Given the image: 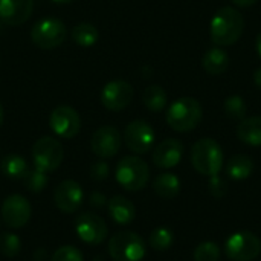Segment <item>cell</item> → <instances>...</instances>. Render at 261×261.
Masks as SVG:
<instances>
[{
    "label": "cell",
    "mask_w": 261,
    "mask_h": 261,
    "mask_svg": "<svg viewBox=\"0 0 261 261\" xmlns=\"http://www.w3.org/2000/svg\"><path fill=\"white\" fill-rule=\"evenodd\" d=\"M245 31V18L242 12H239L232 6L220 8L213 20L210 28V35L214 44L217 46H232L239 41Z\"/></svg>",
    "instance_id": "6da1fadb"
},
{
    "label": "cell",
    "mask_w": 261,
    "mask_h": 261,
    "mask_svg": "<svg viewBox=\"0 0 261 261\" xmlns=\"http://www.w3.org/2000/svg\"><path fill=\"white\" fill-rule=\"evenodd\" d=\"M203 116L202 104L191 96H182L176 99L167 110V124L179 133L194 130Z\"/></svg>",
    "instance_id": "7a4b0ae2"
},
{
    "label": "cell",
    "mask_w": 261,
    "mask_h": 261,
    "mask_svg": "<svg viewBox=\"0 0 261 261\" xmlns=\"http://www.w3.org/2000/svg\"><path fill=\"white\" fill-rule=\"evenodd\" d=\"M223 150L217 141L211 138L199 139L191 148V164L194 170L203 176H216L223 168Z\"/></svg>",
    "instance_id": "3957f363"
},
{
    "label": "cell",
    "mask_w": 261,
    "mask_h": 261,
    "mask_svg": "<svg viewBox=\"0 0 261 261\" xmlns=\"http://www.w3.org/2000/svg\"><path fill=\"white\" fill-rule=\"evenodd\" d=\"M116 182L127 191H141L150 180V168L145 161L138 156L122 158L115 171Z\"/></svg>",
    "instance_id": "277c9868"
},
{
    "label": "cell",
    "mask_w": 261,
    "mask_h": 261,
    "mask_svg": "<svg viewBox=\"0 0 261 261\" xmlns=\"http://www.w3.org/2000/svg\"><path fill=\"white\" fill-rule=\"evenodd\" d=\"M109 255L113 261H142L147 254L144 239L133 231H121L109 240Z\"/></svg>",
    "instance_id": "5b68a950"
},
{
    "label": "cell",
    "mask_w": 261,
    "mask_h": 261,
    "mask_svg": "<svg viewBox=\"0 0 261 261\" xmlns=\"http://www.w3.org/2000/svg\"><path fill=\"white\" fill-rule=\"evenodd\" d=\"M66 35H67V31H66L64 23L52 17L37 21L31 29L32 43L43 50H52L58 47L66 40Z\"/></svg>",
    "instance_id": "8992f818"
},
{
    "label": "cell",
    "mask_w": 261,
    "mask_h": 261,
    "mask_svg": "<svg viewBox=\"0 0 261 261\" xmlns=\"http://www.w3.org/2000/svg\"><path fill=\"white\" fill-rule=\"evenodd\" d=\"M63 147L61 144L52 136L40 138L32 147V161L37 170L43 173L55 171L63 162Z\"/></svg>",
    "instance_id": "52a82bcc"
},
{
    "label": "cell",
    "mask_w": 261,
    "mask_h": 261,
    "mask_svg": "<svg viewBox=\"0 0 261 261\" xmlns=\"http://www.w3.org/2000/svg\"><path fill=\"white\" fill-rule=\"evenodd\" d=\"M261 252V240L249 231L232 234L225 243V254L231 261H252Z\"/></svg>",
    "instance_id": "ba28073f"
},
{
    "label": "cell",
    "mask_w": 261,
    "mask_h": 261,
    "mask_svg": "<svg viewBox=\"0 0 261 261\" xmlns=\"http://www.w3.org/2000/svg\"><path fill=\"white\" fill-rule=\"evenodd\" d=\"M75 232L78 239L87 245H101L109 234L107 223L95 213H83L75 219Z\"/></svg>",
    "instance_id": "9c48e42d"
},
{
    "label": "cell",
    "mask_w": 261,
    "mask_h": 261,
    "mask_svg": "<svg viewBox=\"0 0 261 261\" xmlns=\"http://www.w3.org/2000/svg\"><path fill=\"white\" fill-rule=\"evenodd\" d=\"M154 139L153 127L144 119L132 121L124 130V142L127 148L135 154L148 153L154 145Z\"/></svg>",
    "instance_id": "30bf717a"
},
{
    "label": "cell",
    "mask_w": 261,
    "mask_h": 261,
    "mask_svg": "<svg viewBox=\"0 0 261 261\" xmlns=\"http://www.w3.org/2000/svg\"><path fill=\"white\" fill-rule=\"evenodd\" d=\"M49 125L57 136L63 139H72L80 133L81 119L73 107L58 106L52 110L49 116Z\"/></svg>",
    "instance_id": "8fae6325"
},
{
    "label": "cell",
    "mask_w": 261,
    "mask_h": 261,
    "mask_svg": "<svg viewBox=\"0 0 261 261\" xmlns=\"http://www.w3.org/2000/svg\"><path fill=\"white\" fill-rule=\"evenodd\" d=\"M32 214V208L26 197L20 194L8 196L2 203V220L9 229L23 228Z\"/></svg>",
    "instance_id": "7c38bea8"
},
{
    "label": "cell",
    "mask_w": 261,
    "mask_h": 261,
    "mask_svg": "<svg viewBox=\"0 0 261 261\" xmlns=\"http://www.w3.org/2000/svg\"><path fill=\"white\" fill-rule=\"evenodd\" d=\"M135 90L132 84L125 80H113L109 81L101 90V102L107 110L121 112L124 110L133 99Z\"/></svg>",
    "instance_id": "4fadbf2b"
},
{
    "label": "cell",
    "mask_w": 261,
    "mask_h": 261,
    "mask_svg": "<svg viewBox=\"0 0 261 261\" xmlns=\"http://www.w3.org/2000/svg\"><path fill=\"white\" fill-rule=\"evenodd\" d=\"M122 144V136L116 127L104 125L98 128L92 139H90V148L92 151L101 158V159H110L118 154Z\"/></svg>",
    "instance_id": "5bb4252c"
},
{
    "label": "cell",
    "mask_w": 261,
    "mask_h": 261,
    "mask_svg": "<svg viewBox=\"0 0 261 261\" xmlns=\"http://www.w3.org/2000/svg\"><path fill=\"white\" fill-rule=\"evenodd\" d=\"M84 202V191L76 180H63L54 191V203L64 214H73Z\"/></svg>",
    "instance_id": "9a60e30c"
},
{
    "label": "cell",
    "mask_w": 261,
    "mask_h": 261,
    "mask_svg": "<svg viewBox=\"0 0 261 261\" xmlns=\"http://www.w3.org/2000/svg\"><path fill=\"white\" fill-rule=\"evenodd\" d=\"M34 0H0V20L8 26H20L29 20Z\"/></svg>",
    "instance_id": "2e32d148"
},
{
    "label": "cell",
    "mask_w": 261,
    "mask_h": 261,
    "mask_svg": "<svg viewBox=\"0 0 261 261\" xmlns=\"http://www.w3.org/2000/svg\"><path fill=\"white\" fill-rule=\"evenodd\" d=\"M184 156V144L179 139L168 138L162 141L159 145H156L153 151V164L158 168H173L176 167Z\"/></svg>",
    "instance_id": "e0dca14e"
},
{
    "label": "cell",
    "mask_w": 261,
    "mask_h": 261,
    "mask_svg": "<svg viewBox=\"0 0 261 261\" xmlns=\"http://www.w3.org/2000/svg\"><path fill=\"white\" fill-rule=\"evenodd\" d=\"M107 210L112 217V220L116 225L125 226L130 225L136 217V208L135 205L124 196H115L107 202Z\"/></svg>",
    "instance_id": "ac0fdd59"
},
{
    "label": "cell",
    "mask_w": 261,
    "mask_h": 261,
    "mask_svg": "<svg viewBox=\"0 0 261 261\" xmlns=\"http://www.w3.org/2000/svg\"><path fill=\"white\" fill-rule=\"evenodd\" d=\"M237 138L251 147L261 145V116H251L240 121L237 127Z\"/></svg>",
    "instance_id": "d6986e66"
},
{
    "label": "cell",
    "mask_w": 261,
    "mask_h": 261,
    "mask_svg": "<svg viewBox=\"0 0 261 261\" xmlns=\"http://www.w3.org/2000/svg\"><path fill=\"white\" fill-rule=\"evenodd\" d=\"M2 174L11 180H23L29 173L28 162L20 154H8L0 162Z\"/></svg>",
    "instance_id": "ffe728a7"
},
{
    "label": "cell",
    "mask_w": 261,
    "mask_h": 261,
    "mask_svg": "<svg viewBox=\"0 0 261 261\" xmlns=\"http://www.w3.org/2000/svg\"><path fill=\"white\" fill-rule=\"evenodd\" d=\"M203 69L210 73V75H222L226 72L228 66H229V55L226 50H223L220 46L210 49L203 60H202Z\"/></svg>",
    "instance_id": "44dd1931"
},
{
    "label": "cell",
    "mask_w": 261,
    "mask_h": 261,
    "mask_svg": "<svg viewBox=\"0 0 261 261\" xmlns=\"http://www.w3.org/2000/svg\"><path fill=\"white\" fill-rule=\"evenodd\" d=\"M254 171V161L248 154H236L226 164V174L232 180H245Z\"/></svg>",
    "instance_id": "7402d4cb"
},
{
    "label": "cell",
    "mask_w": 261,
    "mask_h": 261,
    "mask_svg": "<svg viewBox=\"0 0 261 261\" xmlns=\"http://www.w3.org/2000/svg\"><path fill=\"white\" fill-rule=\"evenodd\" d=\"M154 193L162 199H174L180 193V180L173 173H162L153 180Z\"/></svg>",
    "instance_id": "603a6c76"
},
{
    "label": "cell",
    "mask_w": 261,
    "mask_h": 261,
    "mask_svg": "<svg viewBox=\"0 0 261 261\" xmlns=\"http://www.w3.org/2000/svg\"><path fill=\"white\" fill-rule=\"evenodd\" d=\"M142 101H144V106L148 110L161 112L167 106V92L158 84L148 86L142 93Z\"/></svg>",
    "instance_id": "cb8c5ba5"
},
{
    "label": "cell",
    "mask_w": 261,
    "mask_h": 261,
    "mask_svg": "<svg viewBox=\"0 0 261 261\" xmlns=\"http://www.w3.org/2000/svg\"><path fill=\"white\" fill-rule=\"evenodd\" d=\"M72 40L83 47H90L99 40L98 29L90 23H80L72 29Z\"/></svg>",
    "instance_id": "d4e9b609"
},
{
    "label": "cell",
    "mask_w": 261,
    "mask_h": 261,
    "mask_svg": "<svg viewBox=\"0 0 261 261\" xmlns=\"http://www.w3.org/2000/svg\"><path fill=\"white\" fill-rule=\"evenodd\" d=\"M148 243H150V246L154 251L165 252V251H168L173 246V243H174V234H173V231L170 228H165V226L156 228L150 234Z\"/></svg>",
    "instance_id": "484cf974"
},
{
    "label": "cell",
    "mask_w": 261,
    "mask_h": 261,
    "mask_svg": "<svg viewBox=\"0 0 261 261\" xmlns=\"http://www.w3.org/2000/svg\"><path fill=\"white\" fill-rule=\"evenodd\" d=\"M223 109H225V113L234 121H242L246 118L248 107L240 95H231L229 98H226Z\"/></svg>",
    "instance_id": "4316f807"
},
{
    "label": "cell",
    "mask_w": 261,
    "mask_h": 261,
    "mask_svg": "<svg viewBox=\"0 0 261 261\" xmlns=\"http://www.w3.org/2000/svg\"><path fill=\"white\" fill-rule=\"evenodd\" d=\"M21 251V242L18 236L12 232H2L0 234V254L6 258H14Z\"/></svg>",
    "instance_id": "83f0119b"
},
{
    "label": "cell",
    "mask_w": 261,
    "mask_h": 261,
    "mask_svg": "<svg viewBox=\"0 0 261 261\" xmlns=\"http://www.w3.org/2000/svg\"><path fill=\"white\" fill-rule=\"evenodd\" d=\"M222 251L214 242H203L194 249V261H220Z\"/></svg>",
    "instance_id": "f1b7e54d"
},
{
    "label": "cell",
    "mask_w": 261,
    "mask_h": 261,
    "mask_svg": "<svg viewBox=\"0 0 261 261\" xmlns=\"http://www.w3.org/2000/svg\"><path fill=\"white\" fill-rule=\"evenodd\" d=\"M49 179H47V173H43L40 170H29V173L26 174V177L23 179L24 187L31 191V193H41L46 185H47Z\"/></svg>",
    "instance_id": "f546056e"
},
{
    "label": "cell",
    "mask_w": 261,
    "mask_h": 261,
    "mask_svg": "<svg viewBox=\"0 0 261 261\" xmlns=\"http://www.w3.org/2000/svg\"><path fill=\"white\" fill-rule=\"evenodd\" d=\"M50 261H84V257L81 254V251L75 246H61L58 248L54 254Z\"/></svg>",
    "instance_id": "4dcf8cb0"
},
{
    "label": "cell",
    "mask_w": 261,
    "mask_h": 261,
    "mask_svg": "<svg viewBox=\"0 0 261 261\" xmlns=\"http://www.w3.org/2000/svg\"><path fill=\"white\" fill-rule=\"evenodd\" d=\"M208 190H210V194L211 196H214L217 199H222L228 193V182L223 177H220L219 174L211 176L210 177V182H208Z\"/></svg>",
    "instance_id": "1f68e13d"
},
{
    "label": "cell",
    "mask_w": 261,
    "mask_h": 261,
    "mask_svg": "<svg viewBox=\"0 0 261 261\" xmlns=\"http://www.w3.org/2000/svg\"><path fill=\"white\" fill-rule=\"evenodd\" d=\"M109 165L106 161H96L90 167V177L95 182H102L109 177Z\"/></svg>",
    "instance_id": "d6a6232c"
},
{
    "label": "cell",
    "mask_w": 261,
    "mask_h": 261,
    "mask_svg": "<svg viewBox=\"0 0 261 261\" xmlns=\"http://www.w3.org/2000/svg\"><path fill=\"white\" fill-rule=\"evenodd\" d=\"M107 197L102 194V193H99V191H93L92 194H90V197H89V203L93 206V208H102V206H106L107 205Z\"/></svg>",
    "instance_id": "836d02e7"
},
{
    "label": "cell",
    "mask_w": 261,
    "mask_h": 261,
    "mask_svg": "<svg viewBox=\"0 0 261 261\" xmlns=\"http://www.w3.org/2000/svg\"><path fill=\"white\" fill-rule=\"evenodd\" d=\"M258 0H232L234 5H237L239 8H249L252 5H255Z\"/></svg>",
    "instance_id": "e575fe53"
},
{
    "label": "cell",
    "mask_w": 261,
    "mask_h": 261,
    "mask_svg": "<svg viewBox=\"0 0 261 261\" xmlns=\"http://www.w3.org/2000/svg\"><path fill=\"white\" fill-rule=\"evenodd\" d=\"M254 83H255V86L261 90V67H258L255 70V73H254Z\"/></svg>",
    "instance_id": "d590c367"
},
{
    "label": "cell",
    "mask_w": 261,
    "mask_h": 261,
    "mask_svg": "<svg viewBox=\"0 0 261 261\" xmlns=\"http://www.w3.org/2000/svg\"><path fill=\"white\" fill-rule=\"evenodd\" d=\"M255 44H257V52H258V55L261 57V32L257 35V41H255Z\"/></svg>",
    "instance_id": "8d00e7d4"
},
{
    "label": "cell",
    "mask_w": 261,
    "mask_h": 261,
    "mask_svg": "<svg viewBox=\"0 0 261 261\" xmlns=\"http://www.w3.org/2000/svg\"><path fill=\"white\" fill-rule=\"evenodd\" d=\"M54 3H60V5H66V3H70L73 0H52Z\"/></svg>",
    "instance_id": "74e56055"
},
{
    "label": "cell",
    "mask_w": 261,
    "mask_h": 261,
    "mask_svg": "<svg viewBox=\"0 0 261 261\" xmlns=\"http://www.w3.org/2000/svg\"><path fill=\"white\" fill-rule=\"evenodd\" d=\"M2 122H3V107L0 104V125H2Z\"/></svg>",
    "instance_id": "f35d334b"
},
{
    "label": "cell",
    "mask_w": 261,
    "mask_h": 261,
    "mask_svg": "<svg viewBox=\"0 0 261 261\" xmlns=\"http://www.w3.org/2000/svg\"><path fill=\"white\" fill-rule=\"evenodd\" d=\"M93 261H104V260H102L101 257H98V258H95V260H93Z\"/></svg>",
    "instance_id": "ab89813d"
},
{
    "label": "cell",
    "mask_w": 261,
    "mask_h": 261,
    "mask_svg": "<svg viewBox=\"0 0 261 261\" xmlns=\"http://www.w3.org/2000/svg\"><path fill=\"white\" fill-rule=\"evenodd\" d=\"M0 32H2V20H0Z\"/></svg>",
    "instance_id": "60d3db41"
}]
</instances>
